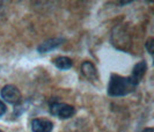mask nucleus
<instances>
[{
	"label": "nucleus",
	"mask_w": 154,
	"mask_h": 132,
	"mask_svg": "<svg viewBox=\"0 0 154 132\" xmlns=\"http://www.w3.org/2000/svg\"><path fill=\"white\" fill-rule=\"evenodd\" d=\"M64 41H65V38H62V37L46 39V41L42 42L39 44L38 48H37V51H38L39 54H48V52L52 51L54 49H57L58 47H60Z\"/></svg>",
	"instance_id": "0eeeda50"
},
{
	"label": "nucleus",
	"mask_w": 154,
	"mask_h": 132,
	"mask_svg": "<svg viewBox=\"0 0 154 132\" xmlns=\"http://www.w3.org/2000/svg\"><path fill=\"white\" fill-rule=\"evenodd\" d=\"M0 132H4V131H2V130H0Z\"/></svg>",
	"instance_id": "4468645a"
},
{
	"label": "nucleus",
	"mask_w": 154,
	"mask_h": 132,
	"mask_svg": "<svg viewBox=\"0 0 154 132\" xmlns=\"http://www.w3.org/2000/svg\"><path fill=\"white\" fill-rule=\"evenodd\" d=\"M128 32L124 30L123 27H115V29L112 30V35H111V38L112 39V44L115 45L117 49H121L122 50V45H126V44H130V39L128 38Z\"/></svg>",
	"instance_id": "20e7f679"
},
{
	"label": "nucleus",
	"mask_w": 154,
	"mask_h": 132,
	"mask_svg": "<svg viewBox=\"0 0 154 132\" xmlns=\"http://www.w3.org/2000/svg\"><path fill=\"white\" fill-rule=\"evenodd\" d=\"M81 73H82V75L87 80H89L92 82H96V81L100 80L99 72H97L96 67L94 66V64L92 62L85 60V62L81 64Z\"/></svg>",
	"instance_id": "39448f33"
},
{
	"label": "nucleus",
	"mask_w": 154,
	"mask_h": 132,
	"mask_svg": "<svg viewBox=\"0 0 154 132\" xmlns=\"http://www.w3.org/2000/svg\"><path fill=\"white\" fill-rule=\"evenodd\" d=\"M0 96L4 101L9 104H19L22 100V94L20 89L14 85L4 86L0 91Z\"/></svg>",
	"instance_id": "7ed1b4c3"
},
{
	"label": "nucleus",
	"mask_w": 154,
	"mask_h": 132,
	"mask_svg": "<svg viewBox=\"0 0 154 132\" xmlns=\"http://www.w3.org/2000/svg\"><path fill=\"white\" fill-rule=\"evenodd\" d=\"M132 1H121L119 2V5H129V4H131Z\"/></svg>",
	"instance_id": "f8f14e48"
},
{
	"label": "nucleus",
	"mask_w": 154,
	"mask_h": 132,
	"mask_svg": "<svg viewBox=\"0 0 154 132\" xmlns=\"http://www.w3.org/2000/svg\"><path fill=\"white\" fill-rule=\"evenodd\" d=\"M31 132H52L54 123L44 118H35L31 121Z\"/></svg>",
	"instance_id": "423d86ee"
},
{
	"label": "nucleus",
	"mask_w": 154,
	"mask_h": 132,
	"mask_svg": "<svg viewBox=\"0 0 154 132\" xmlns=\"http://www.w3.org/2000/svg\"><path fill=\"white\" fill-rule=\"evenodd\" d=\"M50 114L58 118L67 119L75 114V108L71 104L64 103V102L52 101L50 103Z\"/></svg>",
	"instance_id": "f03ea898"
},
{
	"label": "nucleus",
	"mask_w": 154,
	"mask_h": 132,
	"mask_svg": "<svg viewBox=\"0 0 154 132\" xmlns=\"http://www.w3.org/2000/svg\"><path fill=\"white\" fill-rule=\"evenodd\" d=\"M145 48H146L147 52L149 54H153L154 52V38L153 37H149L145 43Z\"/></svg>",
	"instance_id": "9d476101"
},
{
	"label": "nucleus",
	"mask_w": 154,
	"mask_h": 132,
	"mask_svg": "<svg viewBox=\"0 0 154 132\" xmlns=\"http://www.w3.org/2000/svg\"><path fill=\"white\" fill-rule=\"evenodd\" d=\"M136 82L129 77H122L119 74L112 73L108 84V95L110 96H125L132 93L136 87Z\"/></svg>",
	"instance_id": "f257e3e1"
},
{
	"label": "nucleus",
	"mask_w": 154,
	"mask_h": 132,
	"mask_svg": "<svg viewBox=\"0 0 154 132\" xmlns=\"http://www.w3.org/2000/svg\"><path fill=\"white\" fill-rule=\"evenodd\" d=\"M147 71V64L145 60H141L139 62L138 64L134 65L133 70H132V73L130 75V78L136 82V85H139V82L143 80V78L145 77Z\"/></svg>",
	"instance_id": "6e6552de"
},
{
	"label": "nucleus",
	"mask_w": 154,
	"mask_h": 132,
	"mask_svg": "<svg viewBox=\"0 0 154 132\" xmlns=\"http://www.w3.org/2000/svg\"><path fill=\"white\" fill-rule=\"evenodd\" d=\"M54 65L62 71L69 70L72 66H73V62L72 59L69 57H65V56H60V57H57L54 59Z\"/></svg>",
	"instance_id": "1a4fd4ad"
},
{
	"label": "nucleus",
	"mask_w": 154,
	"mask_h": 132,
	"mask_svg": "<svg viewBox=\"0 0 154 132\" xmlns=\"http://www.w3.org/2000/svg\"><path fill=\"white\" fill-rule=\"evenodd\" d=\"M6 111H7V107H6L5 102L0 100V117L4 116V115L6 114Z\"/></svg>",
	"instance_id": "9b49d317"
},
{
	"label": "nucleus",
	"mask_w": 154,
	"mask_h": 132,
	"mask_svg": "<svg viewBox=\"0 0 154 132\" xmlns=\"http://www.w3.org/2000/svg\"><path fill=\"white\" fill-rule=\"evenodd\" d=\"M143 132H153V129L152 127H146Z\"/></svg>",
	"instance_id": "ddd939ff"
}]
</instances>
